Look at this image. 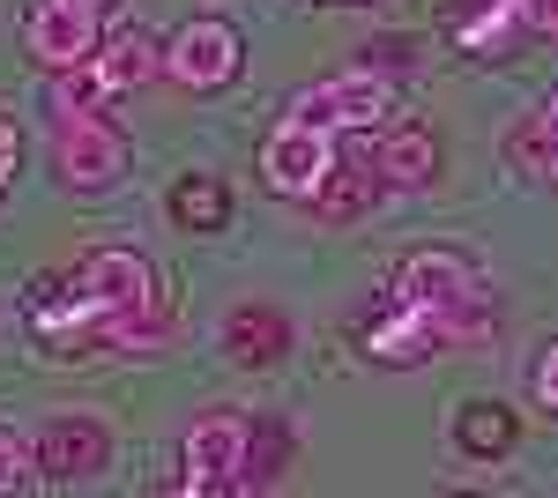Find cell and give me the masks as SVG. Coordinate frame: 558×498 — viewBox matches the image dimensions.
Segmentation results:
<instances>
[{
    "label": "cell",
    "mask_w": 558,
    "mask_h": 498,
    "mask_svg": "<svg viewBox=\"0 0 558 498\" xmlns=\"http://www.w3.org/2000/svg\"><path fill=\"white\" fill-rule=\"evenodd\" d=\"M395 305L425 313L439 342H470V335L492 328V305H484V276L454 253H410L395 268Z\"/></svg>",
    "instance_id": "6da1fadb"
},
{
    "label": "cell",
    "mask_w": 558,
    "mask_h": 498,
    "mask_svg": "<svg viewBox=\"0 0 558 498\" xmlns=\"http://www.w3.org/2000/svg\"><path fill=\"white\" fill-rule=\"evenodd\" d=\"M128 171V134L105 120V112H68L52 120V179L75 186V194H97Z\"/></svg>",
    "instance_id": "7a4b0ae2"
},
{
    "label": "cell",
    "mask_w": 558,
    "mask_h": 498,
    "mask_svg": "<svg viewBox=\"0 0 558 498\" xmlns=\"http://www.w3.org/2000/svg\"><path fill=\"white\" fill-rule=\"evenodd\" d=\"M246 447H254V424L246 416H202L186 432V469H179V491L209 498V491H246Z\"/></svg>",
    "instance_id": "3957f363"
},
{
    "label": "cell",
    "mask_w": 558,
    "mask_h": 498,
    "mask_svg": "<svg viewBox=\"0 0 558 498\" xmlns=\"http://www.w3.org/2000/svg\"><path fill=\"white\" fill-rule=\"evenodd\" d=\"M380 112H387V83L373 75V68H357V75H328V83L299 89L283 120L320 126V134H357V126H373Z\"/></svg>",
    "instance_id": "277c9868"
},
{
    "label": "cell",
    "mask_w": 558,
    "mask_h": 498,
    "mask_svg": "<svg viewBox=\"0 0 558 498\" xmlns=\"http://www.w3.org/2000/svg\"><path fill=\"white\" fill-rule=\"evenodd\" d=\"M260 171H268V186H276V194H299V202H313V194L328 186V171H336V134L283 120L268 142H260Z\"/></svg>",
    "instance_id": "5b68a950"
},
{
    "label": "cell",
    "mask_w": 558,
    "mask_h": 498,
    "mask_svg": "<svg viewBox=\"0 0 558 498\" xmlns=\"http://www.w3.org/2000/svg\"><path fill=\"white\" fill-rule=\"evenodd\" d=\"M239 60H246V45L231 23H216V15H194V23H179V38L165 45V68H172L186 89H223L239 83Z\"/></svg>",
    "instance_id": "8992f818"
},
{
    "label": "cell",
    "mask_w": 558,
    "mask_h": 498,
    "mask_svg": "<svg viewBox=\"0 0 558 498\" xmlns=\"http://www.w3.org/2000/svg\"><path fill=\"white\" fill-rule=\"evenodd\" d=\"M23 45H31V60L38 68H75L97 52V8H75V0H38L31 15H23Z\"/></svg>",
    "instance_id": "52a82bcc"
},
{
    "label": "cell",
    "mask_w": 558,
    "mask_h": 498,
    "mask_svg": "<svg viewBox=\"0 0 558 498\" xmlns=\"http://www.w3.org/2000/svg\"><path fill=\"white\" fill-rule=\"evenodd\" d=\"M112 454V439H105V424H89V416H52L38 432V469L45 476H97Z\"/></svg>",
    "instance_id": "ba28073f"
},
{
    "label": "cell",
    "mask_w": 558,
    "mask_h": 498,
    "mask_svg": "<svg viewBox=\"0 0 558 498\" xmlns=\"http://www.w3.org/2000/svg\"><path fill=\"white\" fill-rule=\"evenodd\" d=\"M447 31H454L462 52L492 60V52H507L514 31H529V8H514V0H454L447 8Z\"/></svg>",
    "instance_id": "9c48e42d"
},
{
    "label": "cell",
    "mask_w": 558,
    "mask_h": 498,
    "mask_svg": "<svg viewBox=\"0 0 558 498\" xmlns=\"http://www.w3.org/2000/svg\"><path fill=\"white\" fill-rule=\"evenodd\" d=\"M365 350L380 357V365H417V357H432L439 350V328H432L425 313H410V305H395L380 328L365 335Z\"/></svg>",
    "instance_id": "30bf717a"
},
{
    "label": "cell",
    "mask_w": 558,
    "mask_h": 498,
    "mask_svg": "<svg viewBox=\"0 0 558 498\" xmlns=\"http://www.w3.org/2000/svg\"><path fill=\"white\" fill-rule=\"evenodd\" d=\"M97 68H105V83L112 89H134V83H149L157 68H165V52H157V38L149 31H112V38L89 52Z\"/></svg>",
    "instance_id": "8fae6325"
},
{
    "label": "cell",
    "mask_w": 558,
    "mask_h": 498,
    "mask_svg": "<svg viewBox=\"0 0 558 498\" xmlns=\"http://www.w3.org/2000/svg\"><path fill=\"white\" fill-rule=\"evenodd\" d=\"M432 165H439V149H432L425 126H387L380 157H373V171H380L387 186H425Z\"/></svg>",
    "instance_id": "7c38bea8"
},
{
    "label": "cell",
    "mask_w": 558,
    "mask_h": 498,
    "mask_svg": "<svg viewBox=\"0 0 558 498\" xmlns=\"http://www.w3.org/2000/svg\"><path fill=\"white\" fill-rule=\"evenodd\" d=\"M223 342H231V357H246V365H268L291 328H283V313H268V305H239L231 320H223Z\"/></svg>",
    "instance_id": "4fadbf2b"
},
{
    "label": "cell",
    "mask_w": 558,
    "mask_h": 498,
    "mask_svg": "<svg viewBox=\"0 0 558 498\" xmlns=\"http://www.w3.org/2000/svg\"><path fill=\"white\" fill-rule=\"evenodd\" d=\"M112 105H120V89L105 83V68H97V60L60 68V83H52V120H68V112H112Z\"/></svg>",
    "instance_id": "5bb4252c"
},
{
    "label": "cell",
    "mask_w": 558,
    "mask_h": 498,
    "mask_svg": "<svg viewBox=\"0 0 558 498\" xmlns=\"http://www.w3.org/2000/svg\"><path fill=\"white\" fill-rule=\"evenodd\" d=\"M454 439H462V454H507V439H514V416L492 410V402H470V410L454 416Z\"/></svg>",
    "instance_id": "9a60e30c"
},
{
    "label": "cell",
    "mask_w": 558,
    "mask_h": 498,
    "mask_svg": "<svg viewBox=\"0 0 558 498\" xmlns=\"http://www.w3.org/2000/svg\"><path fill=\"white\" fill-rule=\"evenodd\" d=\"M507 157H514L521 179H558V134L544 120H536V126H514V134H507Z\"/></svg>",
    "instance_id": "2e32d148"
},
{
    "label": "cell",
    "mask_w": 558,
    "mask_h": 498,
    "mask_svg": "<svg viewBox=\"0 0 558 498\" xmlns=\"http://www.w3.org/2000/svg\"><path fill=\"white\" fill-rule=\"evenodd\" d=\"M179 223H194V231H216L223 223V186H209V179H194V186H179Z\"/></svg>",
    "instance_id": "e0dca14e"
},
{
    "label": "cell",
    "mask_w": 558,
    "mask_h": 498,
    "mask_svg": "<svg viewBox=\"0 0 558 498\" xmlns=\"http://www.w3.org/2000/svg\"><path fill=\"white\" fill-rule=\"evenodd\" d=\"M23 484H31V454L15 432H0V491H23Z\"/></svg>",
    "instance_id": "ac0fdd59"
},
{
    "label": "cell",
    "mask_w": 558,
    "mask_h": 498,
    "mask_svg": "<svg viewBox=\"0 0 558 498\" xmlns=\"http://www.w3.org/2000/svg\"><path fill=\"white\" fill-rule=\"evenodd\" d=\"M15 157H23V142H15V126L0 120V186H8V171H15Z\"/></svg>",
    "instance_id": "d6986e66"
},
{
    "label": "cell",
    "mask_w": 558,
    "mask_h": 498,
    "mask_svg": "<svg viewBox=\"0 0 558 498\" xmlns=\"http://www.w3.org/2000/svg\"><path fill=\"white\" fill-rule=\"evenodd\" d=\"M536 394H544V410H558V350L544 357V373H536Z\"/></svg>",
    "instance_id": "ffe728a7"
},
{
    "label": "cell",
    "mask_w": 558,
    "mask_h": 498,
    "mask_svg": "<svg viewBox=\"0 0 558 498\" xmlns=\"http://www.w3.org/2000/svg\"><path fill=\"white\" fill-rule=\"evenodd\" d=\"M536 31H558V0H536V15H529Z\"/></svg>",
    "instance_id": "44dd1931"
},
{
    "label": "cell",
    "mask_w": 558,
    "mask_h": 498,
    "mask_svg": "<svg viewBox=\"0 0 558 498\" xmlns=\"http://www.w3.org/2000/svg\"><path fill=\"white\" fill-rule=\"evenodd\" d=\"M544 126H551V134H558V89H551V105H544Z\"/></svg>",
    "instance_id": "7402d4cb"
},
{
    "label": "cell",
    "mask_w": 558,
    "mask_h": 498,
    "mask_svg": "<svg viewBox=\"0 0 558 498\" xmlns=\"http://www.w3.org/2000/svg\"><path fill=\"white\" fill-rule=\"evenodd\" d=\"M75 8H105V0H75Z\"/></svg>",
    "instance_id": "603a6c76"
},
{
    "label": "cell",
    "mask_w": 558,
    "mask_h": 498,
    "mask_svg": "<svg viewBox=\"0 0 558 498\" xmlns=\"http://www.w3.org/2000/svg\"><path fill=\"white\" fill-rule=\"evenodd\" d=\"M514 8H529V15H536V0H514Z\"/></svg>",
    "instance_id": "cb8c5ba5"
}]
</instances>
